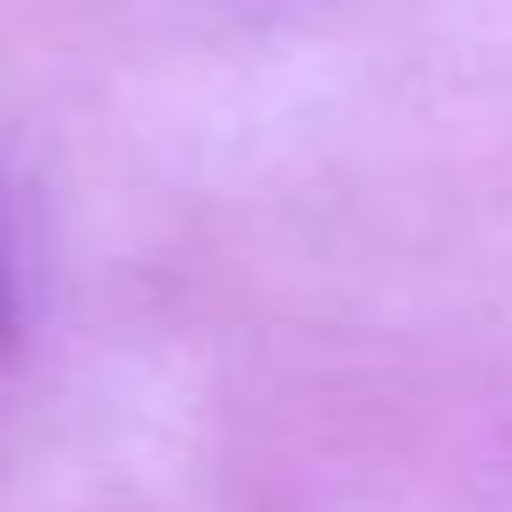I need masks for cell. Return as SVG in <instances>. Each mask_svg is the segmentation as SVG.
Segmentation results:
<instances>
[{"instance_id": "6da1fadb", "label": "cell", "mask_w": 512, "mask_h": 512, "mask_svg": "<svg viewBox=\"0 0 512 512\" xmlns=\"http://www.w3.org/2000/svg\"><path fill=\"white\" fill-rule=\"evenodd\" d=\"M9 316H18V291H9V231H0V367H9Z\"/></svg>"}]
</instances>
